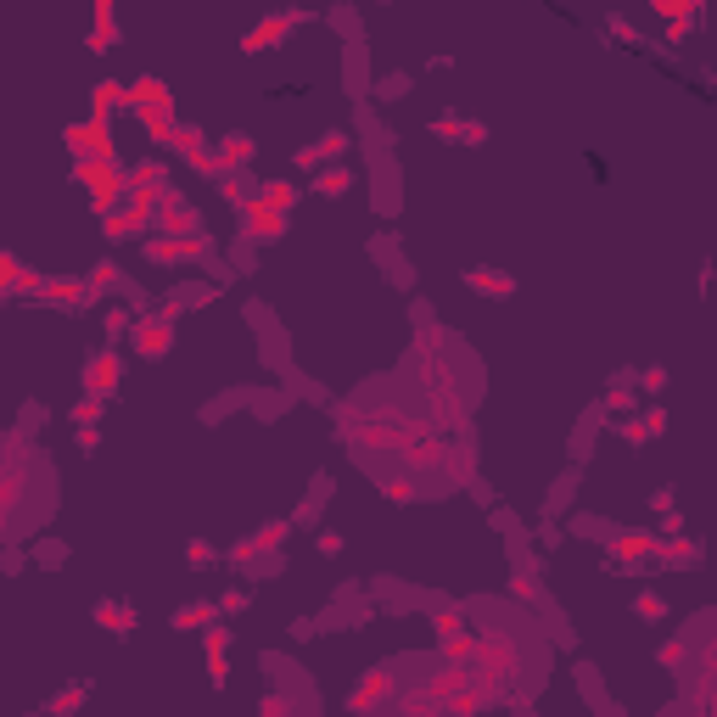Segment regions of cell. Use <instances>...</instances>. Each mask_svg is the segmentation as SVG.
Masks as SVG:
<instances>
[{
	"label": "cell",
	"mask_w": 717,
	"mask_h": 717,
	"mask_svg": "<svg viewBox=\"0 0 717 717\" xmlns=\"http://www.w3.org/2000/svg\"><path fill=\"white\" fill-rule=\"evenodd\" d=\"M337 437L387 499H449L477 471L471 426L437 415L404 370L359 381L337 404Z\"/></svg>",
	"instance_id": "cell-1"
},
{
	"label": "cell",
	"mask_w": 717,
	"mask_h": 717,
	"mask_svg": "<svg viewBox=\"0 0 717 717\" xmlns=\"http://www.w3.org/2000/svg\"><path fill=\"white\" fill-rule=\"evenodd\" d=\"M465 628H471V673L488 689L493 706H521L533 701L538 689L549 684V633L538 628L533 611H521L510 600H465Z\"/></svg>",
	"instance_id": "cell-2"
},
{
	"label": "cell",
	"mask_w": 717,
	"mask_h": 717,
	"mask_svg": "<svg viewBox=\"0 0 717 717\" xmlns=\"http://www.w3.org/2000/svg\"><path fill=\"white\" fill-rule=\"evenodd\" d=\"M62 510L57 460L29 432H0V549L29 544Z\"/></svg>",
	"instance_id": "cell-3"
},
{
	"label": "cell",
	"mask_w": 717,
	"mask_h": 717,
	"mask_svg": "<svg viewBox=\"0 0 717 717\" xmlns=\"http://www.w3.org/2000/svg\"><path fill=\"white\" fill-rule=\"evenodd\" d=\"M258 667H264L269 689H264V706H258V717H320V689H314V678L297 667V661L286 656H258Z\"/></svg>",
	"instance_id": "cell-4"
},
{
	"label": "cell",
	"mask_w": 717,
	"mask_h": 717,
	"mask_svg": "<svg viewBox=\"0 0 717 717\" xmlns=\"http://www.w3.org/2000/svg\"><path fill=\"white\" fill-rule=\"evenodd\" d=\"M174 342V314H146V320H135V353L141 359H163Z\"/></svg>",
	"instance_id": "cell-5"
},
{
	"label": "cell",
	"mask_w": 717,
	"mask_h": 717,
	"mask_svg": "<svg viewBox=\"0 0 717 717\" xmlns=\"http://www.w3.org/2000/svg\"><path fill=\"white\" fill-rule=\"evenodd\" d=\"M247 236L253 241H281L286 236V213H275L264 197H258L253 208H247Z\"/></svg>",
	"instance_id": "cell-6"
},
{
	"label": "cell",
	"mask_w": 717,
	"mask_h": 717,
	"mask_svg": "<svg viewBox=\"0 0 717 717\" xmlns=\"http://www.w3.org/2000/svg\"><path fill=\"white\" fill-rule=\"evenodd\" d=\"M79 180H85V191H90V197L101 202V208H113V202H118L113 163H85V169H79Z\"/></svg>",
	"instance_id": "cell-7"
},
{
	"label": "cell",
	"mask_w": 717,
	"mask_h": 717,
	"mask_svg": "<svg viewBox=\"0 0 717 717\" xmlns=\"http://www.w3.org/2000/svg\"><path fill=\"white\" fill-rule=\"evenodd\" d=\"M348 96H365V29L348 34Z\"/></svg>",
	"instance_id": "cell-8"
},
{
	"label": "cell",
	"mask_w": 717,
	"mask_h": 717,
	"mask_svg": "<svg viewBox=\"0 0 717 717\" xmlns=\"http://www.w3.org/2000/svg\"><path fill=\"white\" fill-rule=\"evenodd\" d=\"M113 381H118V359L113 353H96L85 365V387H96V393H113Z\"/></svg>",
	"instance_id": "cell-9"
},
{
	"label": "cell",
	"mask_w": 717,
	"mask_h": 717,
	"mask_svg": "<svg viewBox=\"0 0 717 717\" xmlns=\"http://www.w3.org/2000/svg\"><path fill=\"white\" fill-rule=\"evenodd\" d=\"M465 281L477 286V292H499V297H505V292H516V281H510V275H488V269H471Z\"/></svg>",
	"instance_id": "cell-10"
},
{
	"label": "cell",
	"mask_w": 717,
	"mask_h": 717,
	"mask_svg": "<svg viewBox=\"0 0 717 717\" xmlns=\"http://www.w3.org/2000/svg\"><path fill=\"white\" fill-rule=\"evenodd\" d=\"M656 717H712V706H706V701H689V695H678V701H673V706H661Z\"/></svg>",
	"instance_id": "cell-11"
},
{
	"label": "cell",
	"mask_w": 717,
	"mask_h": 717,
	"mask_svg": "<svg viewBox=\"0 0 717 717\" xmlns=\"http://www.w3.org/2000/svg\"><path fill=\"white\" fill-rule=\"evenodd\" d=\"M197 303H208V286H174L169 292V309H197Z\"/></svg>",
	"instance_id": "cell-12"
},
{
	"label": "cell",
	"mask_w": 717,
	"mask_h": 717,
	"mask_svg": "<svg viewBox=\"0 0 717 717\" xmlns=\"http://www.w3.org/2000/svg\"><path fill=\"white\" fill-rule=\"evenodd\" d=\"M113 40H118V29H113V12L101 6V12H96V34H90V45H96V51H107Z\"/></svg>",
	"instance_id": "cell-13"
},
{
	"label": "cell",
	"mask_w": 717,
	"mask_h": 717,
	"mask_svg": "<svg viewBox=\"0 0 717 717\" xmlns=\"http://www.w3.org/2000/svg\"><path fill=\"white\" fill-rule=\"evenodd\" d=\"M348 185H353V174H348V169H325V174H320V191H325V197H342Z\"/></svg>",
	"instance_id": "cell-14"
},
{
	"label": "cell",
	"mask_w": 717,
	"mask_h": 717,
	"mask_svg": "<svg viewBox=\"0 0 717 717\" xmlns=\"http://www.w3.org/2000/svg\"><path fill=\"white\" fill-rule=\"evenodd\" d=\"M17 275H23V264H17L12 253H0V297H6V292L17 286Z\"/></svg>",
	"instance_id": "cell-15"
},
{
	"label": "cell",
	"mask_w": 717,
	"mask_h": 717,
	"mask_svg": "<svg viewBox=\"0 0 717 717\" xmlns=\"http://www.w3.org/2000/svg\"><path fill=\"white\" fill-rule=\"evenodd\" d=\"M225 157H230V163H247V157H253V141H241V135H230V141H225Z\"/></svg>",
	"instance_id": "cell-16"
},
{
	"label": "cell",
	"mask_w": 717,
	"mask_h": 717,
	"mask_svg": "<svg viewBox=\"0 0 717 717\" xmlns=\"http://www.w3.org/2000/svg\"><path fill=\"white\" fill-rule=\"evenodd\" d=\"M639 617H661V600H656V594H639Z\"/></svg>",
	"instance_id": "cell-17"
}]
</instances>
